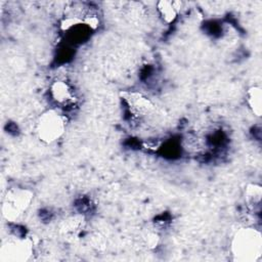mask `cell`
Wrapping results in <instances>:
<instances>
[{"label":"cell","mask_w":262,"mask_h":262,"mask_svg":"<svg viewBox=\"0 0 262 262\" xmlns=\"http://www.w3.org/2000/svg\"><path fill=\"white\" fill-rule=\"evenodd\" d=\"M232 251L238 260H255L261 253L260 233L252 228L241 230L233 239Z\"/></svg>","instance_id":"cell-1"},{"label":"cell","mask_w":262,"mask_h":262,"mask_svg":"<svg viewBox=\"0 0 262 262\" xmlns=\"http://www.w3.org/2000/svg\"><path fill=\"white\" fill-rule=\"evenodd\" d=\"M66 121L61 115L54 111L44 113L37 124L39 137L45 142H52L58 139L64 131Z\"/></svg>","instance_id":"cell-2"},{"label":"cell","mask_w":262,"mask_h":262,"mask_svg":"<svg viewBox=\"0 0 262 262\" xmlns=\"http://www.w3.org/2000/svg\"><path fill=\"white\" fill-rule=\"evenodd\" d=\"M32 199V193L25 189H11L7 192L3 203V214L9 219L13 220L21 215Z\"/></svg>","instance_id":"cell-3"},{"label":"cell","mask_w":262,"mask_h":262,"mask_svg":"<svg viewBox=\"0 0 262 262\" xmlns=\"http://www.w3.org/2000/svg\"><path fill=\"white\" fill-rule=\"evenodd\" d=\"M51 95L59 104H67L73 99V91L64 82H55L51 87Z\"/></svg>","instance_id":"cell-4"},{"label":"cell","mask_w":262,"mask_h":262,"mask_svg":"<svg viewBox=\"0 0 262 262\" xmlns=\"http://www.w3.org/2000/svg\"><path fill=\"white\" fill-rule=\"evenodd\" d=\"M180 6L181 3L177 1H161L158 3V10L166 23H171L177 17Z\"/></svg>","instance_id":"cell-5"},{"label":"cell","mask_w":262,"mask_h":262,"mask_svg":"<svg viewBox=\"0 0 262 262\" xmlns=\"http://www.w3.org/2000/svg\"><path fill=\"white\" fill-rule=\"evenodd\" d=\"M248 102L253 112L257 115H261V90L259 87H252L248 91Z\"/></svg>","instance_id":"cell-6"}]
</instances>
